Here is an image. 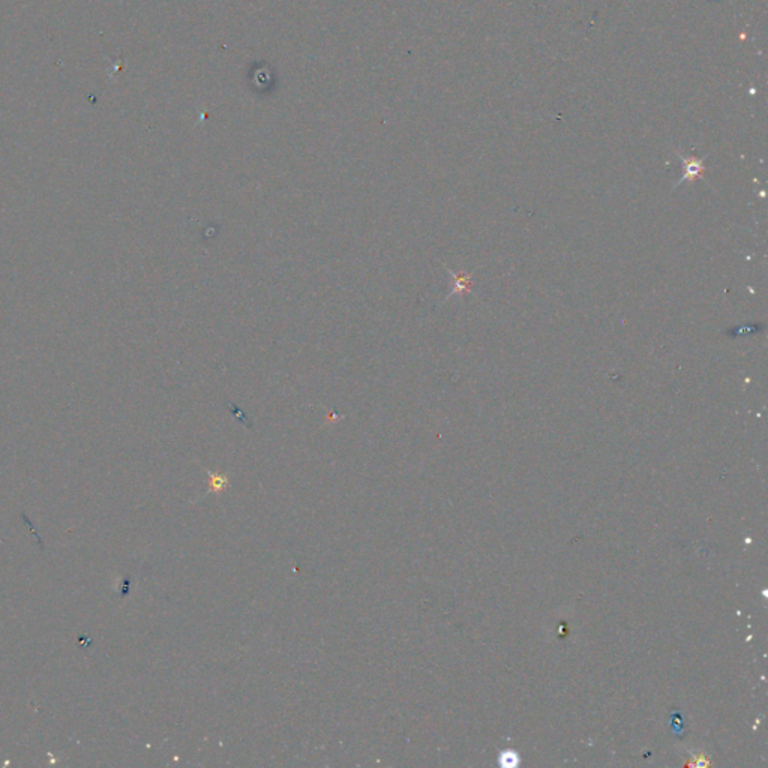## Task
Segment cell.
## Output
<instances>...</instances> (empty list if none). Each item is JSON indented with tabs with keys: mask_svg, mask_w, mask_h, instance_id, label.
I'll return each instance as SVG.
<instances>
[{
	"mask_svg": "<svg viewBox=\"0 0 768 768\" xmlns=\"http://www.w3.org/2000/svg\"><path fill=\"white\" fill-rule=\"evenodd\" d=\"M680 159H682V164H683V176L677 182L675 188L680 187L683 182H695L696 179L704 178V171H705L704 158H695V157L684 158L683 155H680Z\"/></svg>",
	"mask_w": 768,
	"mask_h": 768,
	"instance_id": "cell-1",
	"label": "cell"
},
{
	"mask_svg": "<svg viewBox=\"0 0 768 768\" xmlns=\"http://www.w3.org/2000/svg\"><path fill=\"white\" fill-rule=\"evenodd\" d=\"M501 765L504 767H513V765H518V755L517 753H503L501 755Z\"/></svg>",
	"mask_w": 768,
	"mask_h": 768,
	"instance_id": "cell-3",
	"label": "cell"
},
{
	"mask_svg": "<svg viewBox=\"0 0 768 768\" xmlns=\"http://www.w3.org/2000/svg\"><path fill=\"white\" fill-rule=\"evenodd\" d=\"M447 272H449V275L452 278V290L450 293L447 295V297L444 299L449 300L452 296H456V295H465V293H470L471 288H473V272H470V274H455L453 270L447 269Z\"/></svg>",
	"mask_w": 768,
	"mask_h": 768,
	"instance_id": "cell-2",
	"label": "cell"
}]
</instances>
